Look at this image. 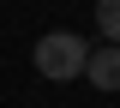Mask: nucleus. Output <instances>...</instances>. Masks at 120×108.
I'll use <instances>...</instances> for the list:
<instances>
[{"instance_id":"f257e3e1","label":"nucleus","mask_w":120,"mask_h":108,"mask_svg":"<svg viewBox=\"0 0 120 108\" xmlns=\"http://www.w3.org/2000/svg\"><path fill=\"white\" fill-rule=\"evenodd\" d=\"M84 36H72V30H48V36H36V72L42 78H54V84H66V78H78L84 72Z\"/></svg>"},{"instance_id":"f03ea898","label":"nucleus","mask_w":120,"mask_h":108,"mask_svg":"<svg viewBox=\"0 0 120 108\" xmlns=\"http://www.w3.org/2000/svg\"><path fill=\"white\" fill-rule=\"evenodd\" d=\"M84 78L96 90H120V48H90L84 54Z\"/></svg>"},{"instance_id":"7ed1b4c3","label":"nucleus","mask_w":120,"mask_h":108,"mask_svg":"<svg viewBox=\"0 0 120 108\" xmlns=\"http://www.w3.org/2000/svg\"><path fill=\"white\" fill-rule=\"evenodd\" d=\"M96 30L120 48V0H96Z\"/></svg>"}]
</instances>
